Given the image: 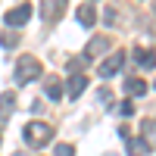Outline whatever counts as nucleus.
<instances>
[{
    "instance_id": "obj_2",
    "label": "nucleus",
    "mask_w": 156,
    "mask_h": 156,
    "mask_svg": "<svg viewBox=\"0 0 156 156\" xmlns=\"http://www.w3.org/2000/svg\"><path fill=\"white\" fill-rule=\"evenodd\" d=\"M41 72H44V66H41V59L37 56H19L16 59V81L19 84H28V81H34V78H41Z\"/></svg>"
},
{
    "instance_id": "obj_3",
    "label": "nucleus",
    "mask_w": 156,
    "mask_h": 156,
    "mask_svg": "<svg viewBox=\"0 0 156 156\" xmlns=\"http://www.w3.org/2000/svg\"><path fill=\"white\" fill-rule=\"evenodd\" d=\"M122 66H125V53H122V50H115V53H109V56L97 66V75H100V78H112V75L122 72Z\"/></svg>"
},
{
    "instance_id": "obj_7",
    "label": "nucleus",
    "mask_w": 156,
    "mask_h": 156,
    "mask_svg": "<svg viewBox=\"0 0 156 156\" xmlns=\"http://www.w3.org/2000/svg\"><path fill=\"white\" fill-rule=\"evenodd\" d=\"M78 22H81L84 28H94V22H97V6H94V3H81V6H78Z\"/></svg>"
},
{
    "instance_id": "obj_9",
    "label": "nucleus",
    "mask_w": 156,
    "mask_h": 156,
    "mask_svg": "<svg viewBox=\"0 0 156 156\" xmlns=\"http://www.w3.org/2000/svg\"><path fill=\"white\" fill-rule=\"evenodd\" d=\"M150 153V144L144 137H128V156H147Z\"/></svg>"
},
{
    "instance_id": "obj_16",
    "label": "nucleus",
    "mask_w": 156,
    "mask_h": 156,
    "mask_svg": "<svg viewBox=\"0 0 156 156\" xmlns=\"http://www.w3.org/2000/svg\"><path fill=\"white\" fill-rule=\"evenodd\" d=\"M119 112H122V115H134V103H131V100H122Z\"/></svg>"
},
{
    "instance_id": "obj_1",
    "label": "nucleus",
    "mask_w": 156,
    "mask_h": 156,
    "mask_svg": "<svg viewBox=\"0 0 156 156\" xmlns=\"http://www.w3.org/2000/svg\"><path fill=\"white\" fill-rule=\"evenodd\" d=\"M22 137H25L28 147L41 150V147H47L50 140H53V128H50L47 122H28V125L22 128Z\"/></svg>"
},
{
    "instance_id": "obj_5",
    "label": "nucleus",
    "mask_w": 156,
    "mask_h": 156,
    "mask_svg": "<svg viewBox=\"0 0 156 156\" xmlns=\"http://www.w3.org/2000/svg\"><path fill=\"white\" fill-rule=\"evenodd\" d=\"M84 87H87V75H69V84H66V90H69V100H78L84 94Z\"/></svg>"
},
{
    "instance_id": "obj_10",
    "label": "nucleus",
    "mask_w": 156,
    "mask_h": 156,
    "mask_svg": "<svg viewBox=\"0 0 156 156\" xmlns=\"http://www.w3.org/2000/svg\"><path fill=\"white\" fill-rule=\"evenodd\" d=\"M134 62H137L140 69H156V53H153V50H137Z\"/></svg>"
},
{
    "instance_id": "obj_14",
    "label": "nucleus",
    "mask_w": 156,
    "mask_h": 156,
    "mask_svg": "<svg viewBox=\"0 0 156 156\" xmlns=\"http://www.w3.org/2000/svg\"><path fill=\"white\" fill-rule=\"evenodd\" d=\"M16 44H19V31H6V34H3V47H6V50H12Z\"/></svg>"
},
{
    "instance_id": "obj_8",
    "label": "nucleus",
    "mask_w": 156,
    "mask_h": 156,
    "mask_svg": "<svg viewBox=\"0 0 156 156\" xmlns=\"http://www.w3.org/2000/svg\"><path fill=\"white\" fill-rule=\"evenodd\" d=\"M62 12H66V3H56V0H50V3H41V16H44L47 22L59 19Z\"/></svg>"
},
{
    "instance_id": "obj_15",
    "label": "nucleus",
    "mask_w": 156,
    "mask_h": 156,
    "mask_svg": "<svg viewBox=\"0 0 156 156\" xmlns=\"http://www.w3.org/2000/svg\"><path fill=\"white\" fill-rule=\"evenodd\" d=\"M53 156H75V147H72V144H56Z\"/></svg>"
},
{
    "instance_id": "obj_4",
    "label": "nucleus",
    "mask_w": 156,
    "mask_h": 156,
    "mask_svg": "<svg viewBox=\"0 0 156 156\" xmlns=\"http://www.w3.org/2000/svg\"><path fill=\"white\" fill-rule=\"evenodd\" d=\"M31 16H34V6H31V3H19V6H12V9L6 12V25H9V31H12V28H22V25L28 22Z\"/></svg>"
},
{
    "instance_id": "obj_6",
    "label": "nucleus",
    "mask_w": 156,
    "mask_h": 156,
    "mask_svg": "<svg viewBox=\"0 0 156 156\" xmlns=\"http://www.w3.org/2000/svg\"><path fill=\"white\" fill-rule=\"evenodd\" d=\"M103 50H109V37H106V34L90 37V44H87V50H84V59H90V56H100Z\"/></svg>"
},
{
    "instance_id": "obj_13",
    "label": "nucleus",
    "mask_w": 156,
    "mask_h": 156,
    "mask_svg": "<svg viewBox=\"0 0 156 156\" xmlns=\"http://www.w3.org/2000/svg\"><path fill=\"white\" fill-rule=\"evenodd\" d=\"M44 90H47V97H50V100H59V97H62V87H59V81H53V78L44 84Z\"/></svg>"
},
{
    "instance_id": "obj_11",
    "label": "nucleus",
    "mask_w": 156,
    "mask_h": 156,
    "mask_svg": "<svg viewBox=\"0 0 156 156\" xmlns=\"http://www.w3.org/2000/svg\"><path fill=\"white\" fill-rule=\"evenodd\" d=\"M125 90L131 97H140V94H147V84H144V78H125Z\"/></svg>"
},
{
    "instance_id": "obj_17",
    "label": "nucleus",
    "mask_w": 156,
    "mask_h": 156,
    "mask_svg": "<svg viewBox=\"0 0 156 156\" xmlns=\"http://www.w3.org/2000/svg\"><path fill=\"white\" fill-rule=\"evenodd\" d=\"M153 87H156V81H153Z\"/></svg>"
},
{
    "instance_id": "obj_12",
    "label": "nucleus",
    "mask_w": 156,
    "mask_h": 156,
    "mask_svg": "<svg viewBox=\"0 0 156 156\" xmlns=\"http://www.w3.org/2000/svg\"><path fill=\"white\" fill-rule=\"evenodd\" d=\"M12 109H16V94H12V90H6V94L0 97V115L6 119V115H9Z\"/></svg>"
}]
</instances>
